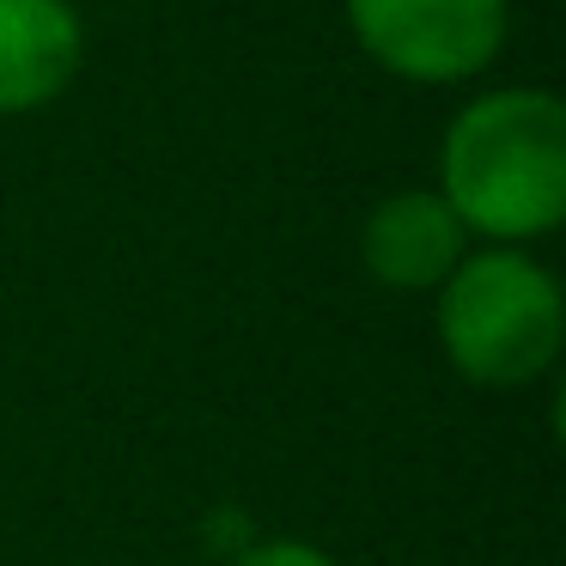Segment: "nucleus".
Returning a JSON list of instances; mask_svg holds the SVG:
<instances>
[{
    "instance_id": "obj_2",
    "label": "nucleus",
    "mask_w": 566,
    "mask_h": 566,
    "mask_svg": "<svg viewBox=\"0 0 566 566\" xmlns=\"http://www.w3.org/2000/svg\"><path fill=\"white\" fill-rule=\"evenodd\" d=\"M432 305L444 366L481 390H524L560 366L566 293L548 262L517 244H481L451 269Z\"/></svg>"
},
{
    "instance_id": "obj_4",
    "label": "nucleus",
    "mask_w": 566,
    "mask_h": 566,
    "mask_svg": "<svg viewBox=\"0 0 566 566\" xmlns=\"http://www.w3.org/2000/svg\"><path fill=\"white\" fill-rule=\"evenodd\" d=\"M469 250L475 238L439 189H390L359 220V269L390 293H439Z\"/></svg>"
},
{
    "instance_id": "obj_1",
    "label": "nucleus",
    "mask_w": 566,
    "mask_h": 566,
    "mask_svg": "<svg viewBox=\"0 0 566 566\" xmlns=\"http://www.w3.org/2000/svg\"><path fill=\"white\" fill-rule=\"evenodd\" d=\"M439 189L469 238L536 244L566 220V104L548 86H493L439 135Z\"/></svg>"
},
{
    "instance_id": "obj_5",
    "label": "nucleus",
    "mask_w": 566,
    "mask_h": 566,
    "mask_svg": "<svg viewBox=\"0 0 566 566\" xmlns=\"http://www.w3.org/2000/svg\"><path fill=\"white\" fill-rule=\"evenodd\" d=\"M86 67L74 0H0V116H38Z\"/></svg>"
},
{
    "instance_id": "obj_3",
    "label": "nucleus",
    "mask_w": 566,
    "mask_h": 566,
    "mask_svg": "<svg viewBox=\"0 0 566 566\" xmlns=\"http://www.w3.org/2000/svg\"><path fill=\"white\" fill-rule=\"evenodd\" d=\"M359 55L408 86H469L512 38V0H342Z\"/></svg>"
},
{
    "instance_id": "obj_6",
    "label": "nucleus",
    "mask_w": 566,
    "mask_h": 566,
    "mask_svg": "<svg viewBox=\"0 0 566 566\" xmlns=\"http://www.w3.org/2000/svg\"><path fill=\"white\" fill-rule=\"evenodd\" d=\"M232 566H335V554L305 536H262L250 548H238Z\"/></svg>"
}]
</instances>
